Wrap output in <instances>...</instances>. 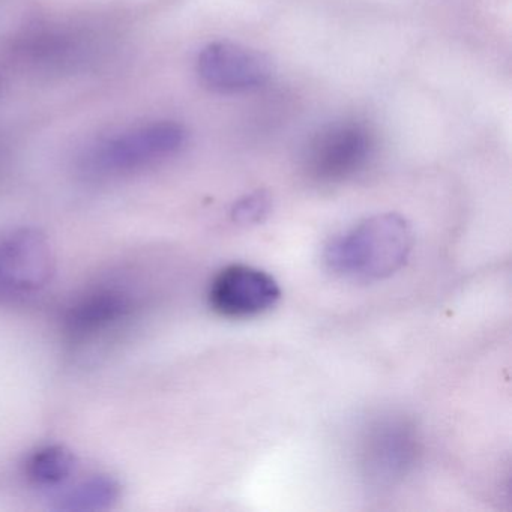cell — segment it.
Segmentation results:
<instances>
[{
  "instance_id": "6da1fadb",
  "label": "cell",
  "mask_w": 512,
  "mask_h": 512,
  "mask_svg": "<svg viewBox=\"0 0 512 512\" xmlns=\"http://www.w3.org/2000/svg\"><path fill=\"white\" fill-rule=\"evenodd\" d=\"M412 247V227L401 215H374L331 239L325 263L350 280H383L403 268Z\"/></svg>"
},
{
  "instance_id": "7a4b0ae2",
  "label": "cell",
  "mask_w": 512,
  "mask_h": 512,
  "mask_svg": "<svg viewBox=\"0 0 512 512\" xmlns=\"http://www.w3.org/2000/svg\"><path fill=\"white\" fill-rule=\"evenodd\" d=\"M187 131L172 121L152 122L98 145L91 166L98 172L121 173L142 169L181 152Z\"/></svg>"
},
{
  "instance_id": "3957f363",
  "label": "cell",
  "mask_w": 512,
  "mask_h": 512,
  "mask_svg": "<svg viewBox=\"0 0 512 512\" xmlns=\"http://www.w3.org/2000/svg\"><path fill=\"white\" fill-rule=\"evenodd\" d=\"M374 152V136L361 122H337L311 139L305 154L310 176L322 182L352 178L367 166Z\"/></svg>"
},
{
  "instance_id": "277c9868",
  "label": "cell",
  "mask_w": 512,
  "mask_h": 512,
  "mask_svg": "<svg viewBox=\"0 0 512 512\" xmlns=\"http://www.w3.org/2000/svg\"><path fill=\"white\" fill-rule=\"evenodd\" d=\"M197 74L218 94H245L271 79V62L263 53L232 41H214L197 56Z\"/></svg>"
},
{
  "instance_id": "5b68a950",
  "label": "cell",
  "mask_w": 512,
  "mask_h": 512,
  "mask_svg": "<svg viewBox=\"0 0 512 512\" xmlns=\"http://www.w3.org/2000/svg\"><path fill=\"white\" fill-rule=\"evenodd\" d=\"M55 260L43 233L17 230L0 239V296H26L49 284Z\"/></svg>"
},
{
  "instance_id": "8992f818",
  "label": "cell",
  "mask_w": 512,
  "mask_h": 512,
  "mask_svg": "<svg viewBox=\"0 0 512 512\" xmlns=\"http://www.w3.org/2000/svg\"><path fill=\"white\" fill-rule=\"evenodd\" d=\"M208 298L212 310L220 316L247 319L275 307L281 289L275 278L262 269L232 265L215 275Z\"/></svg>"
},
{
  "instance_id": "52a82bcc",
  "label": "cell",
  "mask_w": 512,
  "mask_h": 512,
  "mask_svg": "<svg viewBox=\"0 0 512 512\" xmlns=\"http://www.w3.org/2000/svg\"><path fill=\"white\" fill-rule=\"evenodd\" d=\"M418 439L409 422L386 419L368 434L364 445V470L377 487L401 481L413 466Z\"/></svg>"
},
{
  "instance_id": "ba28073f",
  "label": "cell",
  "mask_w": 512,
  "mask_h": 512,
  "mask_svg": "<svg viewBox=\"0 0 512 512\" xmlns=\"http://www.w3.org/2000/svg\"><path fill=\"white\" fill-rule=\"evenodd\" d=\"M128 310L130 301L124 293L115 290L94 293L71 308L67 316L68 331L74 337H91L124 319Z\"/></svg>"
},
{
  "instance_id": "9c48e42d",
  "label": "cell",
  "mask_w": 512,
  "mask_h": 512,
  "mask_svg": "<svg viewBox=\"0 0 512 512\" xmlns=\"http://www.w3.org/2000/svg\"><path fill=\"white\" fill-rule=\"evenodd\" d=\"M119 497V484L110 476H94L59 500L61 511L89 512L110 508Z\"/></svg>"
},
{
  "instance_id": "30bf717a",
  "label": "cell",
  "mask_w": 512,
  "mask_h": 512,
  "mask_svg": "<svg viewBox=\"0 0 512 512\" xmlns=\"http://www.w3.org/2000/svg\"><path fill=\"white\" fill-rule=\"evenodd\" d=\"M76 467V457L65 446H46L35 452L28 461V475L35 484L44 487L62 484Z\"/></svg>"
},
{
  "instance_id": "8fae6325",
  "label": "cell",
  "mask_w": 512,
  "mask_h": 512,
  "mask_svg": "<svg viewBox=\"0 0 512 512\" xmlns=\"http://www.w3.org/2000/svg\"><path fill=\"white\" fill-rule=\"evenodd\" d=\"M269 206H271V200H269L268 194L257 191L236 203L233 208V218L238 223H257L268 214Z\"/></svg>"
}]
</instances>
